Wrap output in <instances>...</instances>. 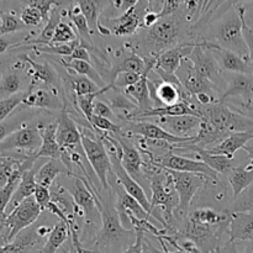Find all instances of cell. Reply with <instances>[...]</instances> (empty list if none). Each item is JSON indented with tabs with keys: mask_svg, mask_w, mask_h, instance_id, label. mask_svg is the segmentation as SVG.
Segmentation results:
<instances>
[{
	"mask_svg": "<svg viewBox=\"0 0 253 253\" xmlns=\"http://www.w3.org/2000/svg\"><path fill=\"white\" fill-rule=\"evenodd\" d=\"M210 49L221 69H225L231 74H253V63L249 59H245L244 57L229 49L221 48L216 43Z\"/></svg>",
	"mask_w": 253,
	"mask_h": 253,
	"instance_id": "cell-19",
	"label": "cell"
},
{
	"mask_svg": "<svg viewBox=\"0 0 253 253\" xmlns=\"http://www.w3.org/2000/svg\"><path fill=\"white\" fill-rule=\"evenodd\" d=\"M42 209L34 197L27 198L6 216L0 229V237L5 244L11 242L20 232L31 227L41 215Z\"/></svg>",
	"mask_w": 253,
	"mask_h": 253,
	"instance_id": "cell-6",
	"label": "cell"
},
{
	"mask_svg": "<svg viewBox=\"0 0 253 253\" xmlns=\"http://www.w3.org/2000/svg\"><path fill=\"white\" fill-rule=\"evenodd\" d=\"M244 151L247 153V156H249L250 160H251V162L250 163H251L252 167H253V140L251 141V142H249L246 146H245Z\"/></svg>",
	"mask_w": 253,
	"mask_h": 253,
	"instance_id": "cell-54",
	"label": "cell"
},
{
	"mask_svg": "<svg viewBox=\"0 0 253 253\" xmlns=\"http://www.w3.org/2000/svg\"><path fill=\"white\" fill-rule=\"evenodd\" d=\"M211 253H240V252L237 251L236 242L229 240V241H226V242H224L222 245H220V246Z\"/></svg>",
	"mask_w": 253,
	"mask_h": 253,
	"instance_id": "cell-52",
	"label": "cell"
},
{
	"mask_svg": "<svg viewBox=\"0 0 253 253\" xmlns=\"http://www.w3.org/2000/svg\"><path fill=\"white\" fill-rule=\"evenodd\" d=\"M57 2L58 1H52V0H31V1H27V4L35 6L40 12H41L42 17H43V22L46 24V22L48 21L51 11L53 10V7L56 6Z\"/></svg>",
	"mask_w": 253,
	"mask_h": 253,
	"instance_id": "cell-46",
	"label": "cell"
},
{
	"mask_svg": "<svg viewBox=\"0 0 253 253\" xmlns=\"http://www.w3.org/2000/svg\"><path fill=\"white\" fill-rule=\"evenodd\" d=\"M195 155L199 157V161L204 162L209 168H211L217 174L229 175L236 166L235 158H227L221 155H211L205 150L194 151Z\"/></svg>",
	"mask_w": 253,
	"mask_h": 253,
	"instance_id": "cell-32",
	"label": "cell"
},
{
	"mask_svg": "<svg viewBox=\"0 0 253 253\" xmlns=\"http://www.w3.org/2000/svg\"><path fill=\"white\" fill-rule=\"evenodd\" d=\"M230 214L234 212H251L253 211V184L242 192L236 199L232 200L231 205L227 208Z\"/></svg>",
	"mask_w": 253,
	"mask_h": 253,
	"instance_id": "cell-40",
	"label": "cell"
},
{
	"mask_svg": "<svg viewBox=\"0 0 253 253\" xmlns=\"http://www.w3.org/2000/svg\"><path fill=\"white\" fill-rule=\"evenodd\" d=\"M189 216L194 219L195 221L200 222V224L209 225V226H217V225L230 224L231 214L227 211V209L225 211L220 212L211 209V208H202V209H198L193 211L192 214H189Z\"/></svg>",
	"mask_w": 253,
	"mask_h": 253,
	"instance_id": "cell-35",
	"label": "cell"
},
{
	"mask_svg": "<svg viewBox=\"0 0 253 253\" xmlns=\"http://www.w3.org/2000/svg\"><path fill=\"white\" fill-rule=\"evenodd\" d=\"M166 172L172 177L175 192L179 198V205L174 211V216L178 222H183L189 216V209L192 205L193 198L197 195L200 188L204 185L205 178L203 174H193V173H183L177 170L166 169ZM214 180V179H212Z\"/></svg>",
	"mask_w": 253,
	"mask_h": 253,
	"instance_id": "cell-7",
	"label": "cell"
},
{
	"mask_svg": "<svg viewBox=\"0 0 253 253\" xmlns=\"http://www.w3.org/2000/svg\"><path fill=\"white\" fill-rule=\"evenodd\" d=\"M198 42H184V43L178 44L174 48H170L168 51L163 52L157 57V63L156 67L161 68L162 71L167 72V73L175 74L178 68L182 64L183 59L187 58L193 51L194 46Z\"/></svg>",
	"mask_w": 253,
	"mask_h": 253,
	"instance_id": "cell-21",
	"label": "cell"
},
{
	"mask_svg": "<svg viewBox=\"0 0 253 253\" xmlns=\"http://www.w3.org/2000/svg\"><path fill=\"white\" fill-rule=\"evenodd\" d=\"M69 19L73 22V25L76 26L77 31L79 34V40L83 42H85L83 47L86 46L89 48H91L93 46V40H91V31L88 26V22H86L85 17L83 16V14L81 12V9H79L78 5L73 7V9L69 10Z\"/></svg>",
	"mask_w": 253,
	"mask_h": 253,
	"instance_id": "cell-37",
	"label": "cell"
},
{
	"mask_svg": "<svg viewBox=\"0 0 253 253\" xmlns=\"http://www.w3.org/2000/svg\"><path fill=\"white\" fill-rule=\"evenodd\" d=\"M34 198L42 210H46L47 205L52 202L51 192H49L48 188H44V187H42V185H39V184H37L36 190H35Z\"/></svg>",
	"mask_w": 253,
	"mask_h": 253,
	"instance_id": "cell-49",
	"label": "cell"
},
{
	"mask_svg": "<svg viewBox=\"0 0 253 253\" xmlns=\"http://www.w3.org/2000/svg\"><path fill=\"white\" fill-rule=\"evenodd\" d=\"M175 76L178 77L179 82L182 83L183 88L192 96L198 95L200 93H208L214 96L216 95V91H215L217 90L216 86L211 82L203 78L200 74L195 72V69L193 68L192 62L188 59V57L183 59L182 64L178 68V71L175 72Z\"/></svg>",
	"mask_w": 253,
	"mask_h": 253,
	"instance_id": "cell-14",
	"label": "cell"
},
{
	"mask_svg": "<svg viewBox=\"0 0 253 253\" xmlns=\"http://www.w3.org/2000/svg\"><path fill=\"white\" fill-rule=\"evenodd\" d=\"M141 79V76L137 73H132V72H123V73L118 74L115 79L113 81V85L115 89H126L128 86H132L137 83Z\"/></svg>",
	"mask_w": 253,
	"mask_h": 253,
	"instance_id": "cell-45",
	"label": "cell"
},
{
	"mask_svg": "<svg viewBox=\"0 0 253 253\" xmlns=\"http://www.w3.org/2000/svg\"><path fill=\"white\" fill-rule=\"evenodd\" d=\"M22 105L29 109H42V110L57 111L63 110L64 105L59 101L57 96L53 95V93L47 91L44 89H31L29 88L26 90Z\"/></svg>",
	"mask_w": 253,
	"mask_h": 253,
	"instance_id": "cell-22",
	"label": "cell"
},
{
	"mask_svg": "<svg viewBox=\"0 0 253 253\" xmlns=\"http://www.w3.org/2000/svg\"><path fill=\"white\" fill-rule=\"evenodd\" d=\"M25 83V77L21 71L16 68H11L4 72L0 78V96L1 99L16 95L19 93H24L22 86Z\"/></svg>",
	"mask_w": 253,
	"mask_h": 253,
	"instance_id": "cell-30",
	"label": "cell"
},
{
	"mask_svg": "<svg viewBox=\"0 0 253 253\" xmlns=\"http://www.w3.org/2000/svg\"><path fill=\"white\" fill-rule=\"evenodd\" d=\"M182 6L183 1H180V0H166V1H162V7L158 11V17L162 19V17L172 16V15L177 14V11Z\"/></svg>",
	"mask_w": 253,
	"mask_h": 253,
	"instance_id": "cell-48",
	"label": "cell"
},
{
	"mask_svg": "<svg viewBox=\"0 0 253 253\" xmlns=\"http://www.w3.org/2000/svg\"><path fill=\"white\" fill-rule=\"evenodd\" d=\"M34 115L35 113L30 111L29 108H25L24 105H21L20 111H15L14 115L9 116L6 120L1 121L0 123V142L9 137L15 131L27 126V121L31 120Z\"/></svg>",
	"mask_w": 253,
	"mask_h": 253,
	"instance_id": "cell-31",
	"label": "cell"
},
{
	"mask_svg": "<svg viewBox=\"0 0 253 253\" xmlns=\"http://www.w3.org/2000/svg\"><path fill=\"white\" fill-rule=\"evenodd\" d=\"M151 1H137L133 6L124 11L120 16L108 19L105 24H101L114 34L115 36H131L135 35L140 27H142V21L145 15L150 10Z\"/></svg>",
	"mask_w": 253,
	"mask_h": 253,
	"instance_id": "cell-11",
	"label": "cell"
},
{
	"mask_svg": "<svg viewBox=\"0 0 253 253\" xmlns=\"http://www.w3.org/2000/svg\"><path fill=\"white\" fill-rule=\"evenodd\" d=\"M69 59H74V61H84L90 63V56H89V49L85 48L83 46H78L73 51V53L71 54V57H68Z\"/></svg>",
	"mask_w": 253,
	"mask_h": 253,
	"instance_id": "cell-51",
	"label": "cell"
},
{
	"mask_svg": "<svg viewBox=\"0 0 253 253\" xmlns=\"http://www.w3.org/2000/svg\"><path fill=\"white\" fill-rule=\"evenodd\" d=\"M61 63L62 66L66 69H68V71H73L74 73L79 74V76L82 77H86V78H89L90 81H93L100 89L105 88V86L108 85V84H105V81H104L103 77L100 76V73H99L90 63H88V62L74 61V59H68V61H66L64 58H61ZM73 72H72V73H73Z\"/></svg>",
	"mask_w": 253,
	"mask_h": 253,
	"instance_id": "cell-33",
	"label": "cell"
},
{
	"mask_svg": "<svg viewBox=\"0 0 253 253\" xmlns=\"http://www.w3.org/2000/svg\"><path fill=\"white\" fill-rule=\"evenodd\" d=\"M78 253H89V252H88V251H86V250H85V249H82V250H81V251H79Z\"/></svg>",
	"mask_w": 253,
	"mask_h": 253,
	"instance_id": "cell-57",
	"label": "cell"
},
{
	"mask_svg": "<svg viewBox=\"0 0 253 253\" xmlns=\"http://www.w3.org/2000/svg\"><path fill=\"white\" fill-rule=\"evenodd\" d=\"M209 41L199 42L195 44L193 51L188 56V59L192 62L193 68L198 74L211 82L219 89L220 83L222 82V69L212 54L211 49L209 48Z\"/></svg>",
	"mask_w": 253,
	"mask_h": 253,
	"instance_id": "cell-12",
	"label": "cell"
},
{
	"mask_svg": "<svg viewBox=\"0 0 253 253\" xmlns=\"http://www.w3.org/2000/svg\"><path fill=\"white\" fill-rule=\"evenodd\" d=\"M42 240L43 237L37 232V226H31L20 232L11 242L0 246V253H34L40 249Z\"/></svg>",
	"mask_w": 253,
	"mask_h": 253,
	"instance_id": "cell-20",
	"label": "cell"
},
{
	"mask_svg": "<svg viewBox=\"0 0 253 253\" xmlns=\"http://www.w3.org/2000/svg\"><path fill=\"white\" fill-rule=\"evenodd\" d=\"M42 145L39 126H25L0 142V157L9 152H20L22 157H35Z\"/></svg>",
	"mask_w": 253,
	"mask_h": 253,
	"instance_id": "cell-8",
	"label": "cell"
},
{
	"mask_svg": "<svg viewBox=\"0 0 253 253\" xmlns=\"http://www.w3.org/2000/svg\"><path fill=\"white\" fill-rule=\"evenodd\" d=\"M68 82L69 85H71V89L76 94V98L77 96H83L91 93H96L98 90H100V88L93 81L86 78V77H71Z\"/></svg>",
	"mask_w": 253,
	"mask_h": 253,
	"instance_id": "cell-41",
	"label": "cell"
},
{
	"mask_svg": "<svg viewBox=\"0 0 253 253\" xmlns=\"http://www.w3.org/2000/svg\"><path fill=\"white\" fill-rule=\"evenodd\" d=\"M39 168L40 167H37V166H34V168L26 170V172L22 174L21 180H20L14 195H12L11 202H10V204L7 205L6 216L15 209V208L19 207L24 200H26L27 198L34 197L35 190H36V187H37L36 172Z\"/></svg>",
	"mask_w": 253,
	"mask_h": 253,
	"instance_id": "cell-27",
	"label": "cell"
},
{
	"mask_svg": "<svg viewBox=\"0 0 253 253\" xmlns=\"http://www.w3.org/2000/svg\"><path fill=\"white\" fill-rule=\"evenodd\" d=\"M253 140V131L247 132H234L230 133L221 143L205 150L211 155H221L227 158H234L235 153L239 150H244L245 146Z\"/></svg>",
	"mask_w": 253,
	"mask_h": 253,
	"instance_id": "cell-24",
	"label": "cell"
},
{
	"mask_svg": "<svg viewBox=\"0 0 253 253\" xmlns=\"http://www.w3.org/2000/svg\"><path fill=\"white\" fill-rule=\"evenodd\" d=\"M26 26L15 14L0 11V36L17 34V31H21Z\"/></svg>",
	"mask_w": 253,
	"mask_h": 253,
	"instance_id": "cell-39",
	"label": "cell"
},
{
	"mask_svg": "<svg viewBox=\"0 0 253 253\" xmlns=\"http://www.w3.org/2000/svg\"><path fill=\"white\" fill-rule=\"evenodd\" d=\"M199 114L204 120L211 124L215 128L227 133L247 132L253 131V120L242 115L226 105V103H216L208 106H199L197 104Z\"/></svg>",
	"mask_w": 253,
	"mask_h": 253,
	"instance_id": "cell-4",
	"label": "cell"
},
{
	"mask_svg": "<svg viewBox=\"0 0 253 253\" xmlns=\"http://www.w3.org/2000/svg\"><path fill=\"white\" fill-rule=\"evenodd\" d=\"M146 71V61L140 56V54L135 53V52H130L128 54L124 56L123 58L119 61L118 64L114 66V68L110 71L111 82L115 79L118 74L123 73V72H132V73H137L142 76L143 72Z\"/></svg>",
	"mask_w": 253,
	"mask_h": 253,
	"instance_id": "cell-34",
	"label": "cell"
},
{
	"mask_svg": "<svg viewBox=\"0 0 253 253\" xmlns=\"http://www.w3.org/2000/svg\"><path fill=\"white\" fill-rule=\"evenodd\" d=\"M111 88H114L113 84H108L105 88L100 89V90H98L96 93H91L83 96H77L76 98V103L77 105H78V109L81 110V113L83 114L84 118L86 119L88 124L94 115V103H95V99L98 98V96L105 94L106 91L110 90Z\"/></svg>",
	"mask_w": 253,
	"mask_h": 253,
	"instance_id": "cell-38",
	"label": "cell"
},
{
	"mask_svg": "<svg viewBox=\"0 0 253 253\" xmlns=\"http://www.w3.org/2000/svg\"><path fill=\"white\" fill-rule=\"evenodd\" d=\"M19 58L21 59L24 63L30 66V69L27 71L29 72V76L31 77V82H30L29 88L34 89L37 83L42 82V83H44L47 86H49V88L56 89L57 91H62V84L59 76L57 74L56 69H54L48 62L37 63L34 59L30 58L27 54H21V56H19Z\"/></svg>",
	"mask_w": 253,
	"mask_h": 253,
	"instance_id": "cell-16",
	"label": "cell"
},
{
	"mask_svg": "<svg viewBox=\"0 0 253 253\" xmlns=\"http://www.w3.org/2000/svg\"><path fill=\"white\" fill-rule=\"evenodd\" d=\"M203 119L193 115L184 116H162L155 118V124L169 132L170 135L180 138L195 137L193 133L199 132Z\"/></svg>",
	"mask_w": 253,
	"mask_h": 253,
	"instance_id": "cell-15",
	"label": "cell"
},
{
	"mask_svg": "<svg viewBox=\"0 0 253 253\" xmlns=\"http://www.w3.org/2000/svg\"><path fill=\"white\" fill-rule=\"evenodd\" d=\"M76 40H78V37H77L76 32L73 31L71 25L66 24V22H61L57 27L53 39H52L49 44H66L71 43Z\"/></svg>",
	"mask_w": 253,
	"mask_h": 253,
	"instance_id": "cell-43",
	"label": "cell"
},
{
	"mask_svg": "<svg viewBox=\"0 0 253 253\" xmlns=\"http://www.w3.org/2000/svg\"><path fill=\"white\" fill-rule=\"evenodd\" d=\"M96 199L100 203L101 226L90 246L91 251L100 253H123L130 249L137 239L133 229H126L123 225L116 209L115 194L113 189L101 190Z\"/></svg>",
	"mask_w": 253,
	"mask_h": 253,
	"instance_id": "cell-1",
	"label": "cell"
},
{
	"mask_svg": "<svg viewBox=\"0 0 253 253\" xmlns=\"http://www.w3.org/2000/svg\"><path fill=\"white\" fill-rule=\"evenodd\" d=\"M119 126L123 130V133L127 136V133H132V135L142 136L145 140L150 141H160V142H167L172 145L173 147H178L184 143H189L194 140L192 138H180L177 136L170 135L166 130H163L161 126L157 124L152 123V121L147 120H130V121H123L119 123Z\"/></svg>",
	"mask_w": 253,
	"mask_h": 253,
	"instance_id": "cell-10",
	"label": "cell"
},
{
	"mask_svg": "<svg viewBox=\"0 0 253 253\" xmlns=\"http://www.w3.org/2000/svg\"><path fill=\"white\" fill-rule=\"evenodd\" d=\"M20 20H21L25 26H40L43 22V17H42L41 12L30 4H27L22 9Z\"/></svg>",
	"mask_w": 253,
	"mask_h": 253,
	"instance_id": "cell-44",
	"label": "cell"
},
{
	"mask_svg": "<svg viewBox=\"0 0 253 253\" xmlns=\"http://www.w3.org/2000/svg\"><path fill=\"white\" fill-rule=\"evenodd\" d=\"M40 135L42 138V145L40 147L39 152L35 155V158L47 157L53 158V160H59L62 155V147L57 142V123L56 120L52 121L48 125L40 127Z\"/></svg>",
	"mask_w": 253,
	"mask_h": 253,
	"instance_id": "cell-25",
	"label": "cell"
},
{
	"mask_svg": "<svg viewBox=\"0 0 253 253\" xmlns=\"http://www.w3.org/2000/svg\"><path fill=\"white\" fill-rule=\"evenodd\" d=\"M151 163L156 168H161V169H172L183 173L203 174L211 178V179L217 180V173L214 172L211 168L208 167L204 162L192 160V158L184 157V156L175 155L173 150L162 153L157 157H151Z\"/></svg>",
	"mask_w": 253,
	"mask_h": 253,
	"instance_id": "cell-9",
	"label": "cell"
},
{
	"mask_svg": "<svg viewBox=\"0 0 253 253\" xmlns=\"http://www.w3.org/2000/svg\"><path fill=\"white\" fill-rule=\"evenodd\" d=\"M22 161L25 160H17V158L10 157V156H1L0 157V189L6 184L9 178L11 177L15 169L19 168Z\"/></svg>",
	"mask_w": 253,
	"mask_h": 253,
	"instance_id": "cell-42",
	"label": "cell"
},
{
	"mask_svg": "<svg viewBox=\"0 0 253 253\" xmlns=\"http://www.w3.org/2000/svg\"><path fill=\"white\" fill-rule=\"evenodd\" d=\"M86 131H88L86 128L81 131L82 148H83L84 155L88 160L89 166L93 168L94 173L98 177L101 188L104 190H108L110 189L108 177L113 168H111L110 157H109V153L106 151L105 143H104L103 138L99 137L94 131H91V132H86Z\"/></svg>",
	"mask_w": 253,
	"mask_h": 253,
	"instance_id": "cell-5",
	"label": "cell"
},
{
	"mask_svg": "<svg viewBox=\"0 0 253 253\" xmlns=\"http://www.w3.org/2000/svg\"><path fill=\"white\" fill-rule=\"evenodd\" d=\"M246 15V6L244 1H232L226 14L222 16L215 29V40L217 46L224 49L235 52L239 56L250 61L249 48L242 31V17Z\"/></svg>",
	"mask_w": 253,
	"mask_h": 253,
	"instance_id": "cell-3",
	"label": "cell"
},
{
	"mask_svg": "<svg viewBox=\"0 0 253 253\" xmlns=\"http://www.w3.org/2000/svg\"><path fill=\"white\" fill-rule=\"evenodd\" d=\"M242 22H244V25H242V31H244L245 41H246L247 48H249L250 61L253 63V30L246 22V15H244V17H242Z\"/></svg>",
	"mask_w": 253,
	"mask_h": 253,
	"instance_id": "cell-50",
	"label": "cell"
},
{
	"mask_svg": "<svg viewBox=\"0 0 253 253\" xmlns=\"http://www.w3.org/2000/svg\"><path fill=\"white\" fill-rule=\"evenodd\" d=\"M94 115L100 116V118H105L115 124H118L116 121H119L118 116L115 115L113 109H111L108 104L104 103V101L101 100H95V103H94Z\"/></svg>",
	"mask_w": 253,
	"mask_h": 253,
	"instance_id": "cell-47",
	"label": "cell"
},
{
	"mask_svg": "<svg viewBox=\"0 0 253 253\" xmlns=\"http://www.w3.org/2000/svg\"><path fill=\"white\" fill-rule=\"evenodd\" d=\"M59 175H74L68 168L64 166L61 160H51L43 163L36 172V183L44 188H51L54 180Z\"/></svg>",
	"mask_w": 253,
	"mask_h": 253,
	"instance_id": "cell-28",
	"label": "cell"
},
{
	"mask_svg": "<svg viewBox=\"0 0 253 253\" xmlns=\"http://www.w3.org/2000/svg\"><path fill=\"white\" fill-rule=\"evenodd\" d=\"M239 96L242 99L241 108H249L253 101V74H231L229 86L219 96L220 103H225L229 98Z\"/></svg>",
	"mask_w": 253,
	"mask_h": 253,
	"instance_id": "cell-17",
	"label": "cell"
},
{
	"mask_svg": "<svg viewBox=\"0 0 253 253\" xmlns=\"http://www.w3.org/2000/svg\"><path fill=\"white\" fill-rule=\"evenodd\" d=\"M227 177H229V183L231 185L232 200H234L253 184L252 165L249 163L247 166H237Z\"/></svg>",
	"mask_w": 253,
	"mask_h": 253,
	"instance_id": "cell-29",
	"label": "cell"
},
{
	"mask_svg": "<svg viewBox=\"0 0 253 253\" xmlns=\"http://www.w3.org/2000/svg\"><path fill=\"white\" fill-rule=\"evenodd\" d=\"M115 140L118 141L121 147V165H123V167L141 187L145 185V180H147L148 178L143 167H147V163L143 162L140 150L124 133L115 135Z\"/></svg>",
	"mask_w": 253,
	"mask_h": 253,
	"instance_id": "cell-13",
	"label": "cell"
},
{
	"mask_svg": "<svg viewBox=\"0 0 253 253\" xmlns=\"http://www.w3.org/2000/svg\"><path fill=\"white\" fill-rule=\"evenodd\" d=\"M230 240L234 242H253V211L234 212L230 217Z\"/></svg>",
	"mask_w": 253,
	"mask_h": 253,
	"instance_id": "cell-23",
	"label": "cell"
},
{
	"mask_svg": "<svg viewBox=\"0 0 253 253\" xmlns=\"http://www.w3.org/2000/svg\"><path fill=\"white\" fill-rule=\"evenodd\" d=\"M251 106H253V101H252V104H251ZM242 109H244V108H242Z\"/></svg>",
	"mask_w": 253,
	"mask_h": 253,
	"instance_id": "cell-58",
	"label": "cell"
},
{
	"mask_svg": "<svg viewBox=\"0 0 253 253\" xmlns=\"http://www.w3.org/2000/svg\"><path fill=\"white\" fill-rule=\"evenodd\" d=\"M57 123V142L62 148H74L81 145L82 132L76 121L69 116L66 109L61 110L56 118Z\"/></svg>",
	"mask_w": 253,
	"mask_h": 253,
	"instance_id": "cell-18",
	"label": "cell"
},
{
	"mask_svg": "<svg viewBox=\"0 0 253 253\" xmlns=\"http://www.w3.org/2000/svg\"><path fill=\"white\" fill-rule=\"evenodd\" d=\"M245 5H246V6H249L253 12V1H246V2H245Z\"/></svg>",
	"mask_w": 253,
	"mask_h": 253,
	"instance_id": "cell-56",
	"label": "cell"
},
{
	"mask_svg": "<svg viewBox=\"0 0 253 253\" xmlns=\"http://www.w3.org/2000/svg\"><path fill=\"white\" fill-rule=\"evenodd\" d=\"M62 2L63 1L57 2V5L53 7V10L51 11L48 21L44 24V27L42 29V31L40 32V35L36 37V39H30L29 41L22 42V43L17 44L14 49L19 48V47H22V46L34 47V46H44V44L51 43L57 27H58V25L62 22L61 17H62V11H63V10H62V5H63Z\"/></svg>",
	"mask_w": 253,
	"mask_h": 253,
	"instance_id": "cell-26",
	"label": "cell"
},
{
	"mask_svg": "<svg viewBox=\"0 0 253 253\" xmlns=\"http://www.w3.org/2000/svg\"><path fill=\"white\" fill-rule=\"evenodd\" d=\"M244 253H253V242L246 247V250H245Z\"/></svg>",
	"mask_w": 253,
	"mask_h": 253,
	"instance_id": "cell-55",
	"label": "cell"
},
{
	"mask_svg": "<svg viewBox=\"0 0 253 253\" xmlns=\"http://www.w3.org/2000/svg\"><path fill=\"white\" fill-rule=\"evenodd\" d=\"M183 22L184 17L174 14L172 16L162 17L152 27L147 29V32L141 36L136 44V49L138 48L143 52L142 58H157L163 52L180 44L178 41L182 34Z\"/></svg>",
	"mask_w": 253,
	"mask_h": 253,
	"instance_id": "cell-2",
	"label": "cell"
},
{
	"mask_svg": "<svg viewBox=\"0 0 253 253\" xmlns=\"http://www.w3.org/2000/svg\"><path fill=\"white\" fill-rule=\"evenodd\" d=\"M58 253H78V252H77L76 247L73 246V244H72L71 239H69V241H67L66 244H64L63 246H62V249L59 250Z\"/></svg>",
	"mask_w": 253,
	"mask_h": 253,
	"instance_id": "cell-53",
	"label": "cell"
},
{
	"mask_svg": "<svg viewBox=\"0 0 253 253\" xmlns=\"http://www.w3.org/2000/svg\"><path fill=\"white\" fill-rule=\"evenodd\" d=\"M105 1H96V0H79L77 1V5L81 9V12L85 17L88 26L91 32L98 34L99 27V15H100L101 9L104 6Z\"/></svg>",
	"mask_w": 253,
	"mask_h": 253,
	"instance_id": "cell-36",
	"label": "cell"
}]
</instances>
